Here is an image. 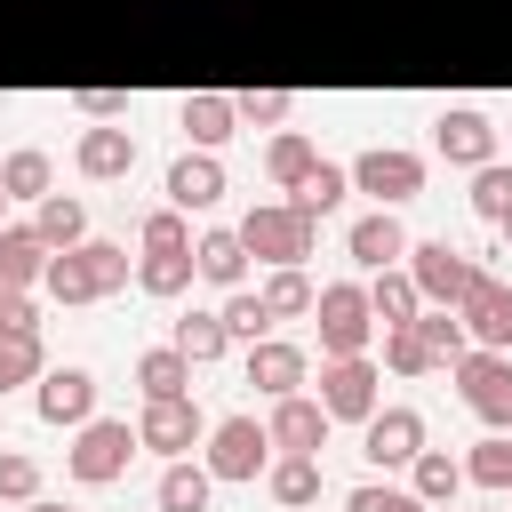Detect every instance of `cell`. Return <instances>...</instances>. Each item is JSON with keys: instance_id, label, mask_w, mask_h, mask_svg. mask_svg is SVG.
<instances>
[{"instance_id": "1", "label": "cell", "mask_w": 512, "mask_h": 512, "mask_svg": "<svg viewBox=\"0 0 512 512\" xmlns=\"http://www.w3.org/2000/svg\"><path fill=\"white\" fill-rule=\"evenodd\" d=\"M128 248H112V240H72V248H48V272H40V288L56 296V304H96V296H112V288H128Z\"/></svg>"}, {"instance_id": "2", "label": "cell", "mask_w": 512, "mask_h": 512, "mask_svg": "<svg viewBox=\"0 0 512 512\" xmlns=\"http://www.w3.org/2000/svg\"><path fill=\"white\" fill-rule=\"evenodd\" d=\"M232 232H240V248H248L256 264H304V256H312V216L288 208V200H256Z\"/></svg>"}, {"instance_id": "3", "label": "cell", "mask_w": 512, "mask_h": 512, "mask_svg": "<svg viewBox=\"0 0 512 512\" xmlns=\"http://www.w3.org/2000/svg\"><path fill=\"white\" fill-rule=\"evenodd\" d=\"M312 320H320V360L368 352V336H376V312H368V288H360V280H328V288H312Z\"/></svg>"}, {"instance_id": "4", "label": "cell", "mask_w": 512, "mask_h": 512, "mask_svg": "<svg viewBox=\"0 0 512 512\" xmlns=\"http://www.w3.org/2000/svg\"><path fill=\"white\" fill-rule=\"evenodd\" d=\"M384 376H376V360L368 352H344V360H320V408H328V424H368L376 408H384V392H376Z\"/></svg>"}, {"instance_id": "5", "label": "cell", "mask_w": 512, "mask_h": 512, "mask_svg": "<svg viewBox=\"0 0 512 512\" xmlns=\"http://www.w3.org/2000/svg\"><path fill=\"white\" fill-rule=\"evenodd\" d=\"M448 376H456V392H464V408L480 416V424H496V432H512V352H464V360H448Z\"/></svg>"}, {"instance_id": "6", "label": "cell", "mask_w": 512, "mask_h": 512, "mask_svg": "<svg viewBox=\"0 0 512 512\" xmlns=\"http://www.w3.org/2000/svg\"><path fill=\"white\" fill-rule=\"evenodd\" d=\"M128 456H136V424H120V416H88L64 464H72V480H80V488H104V480H120V472H128Z\"/></svg>"}, {"instance_id": "7", "label": "cell", "mask_w": 512, "mask_h": 512, "mask_svg": "<svg viewBox=\"0 0 512 512\" xmlns=\"http://www.w3.org/2000/svg\"><path fill=\"white\" fill-rule=\"evenodd\" d=\"M472 272H480V264H472L464 248H448V240H408V280H416L424 304H448V312H456L464 288H472Z\"/></svg>"}, {"instance_id": "8", "label": "cell", "mask_w": 512, "mask_h": 512, "mask_svg": "<svg viewBox=\"0 0 512 512\" xmlns=\"http://www.w3.org/2000/svg\"><path fill=\"white\" fill-rule=\"evenodd\" d=\"M208 440V416L192 408V392H152L144 416H136V448H160V456H184Z\"/></svg>"}, {"instance_id": "9", "label": "cell", "mask_w": 512, "mask_h": 512, "mask_svg": "<svg viewBox=\"0 0 512 512\" xmlns=\"http://www.w3.org/2000/svg\"><path fill=\"white\" fill-rule=\"evenodd\" d=\"M216 480H256L264 464H272V432L256 424V416H224V424H208V456H200Z\"/></svg>"}, {"instance_id": "10", "label": "cell", "mask_w": 512, "mask_h": 512, "mask_svg": "<svg viewBox=\"0 0 512 512\" xmlns=\"http://www.w3.org/2000/svg\"><path fill=\"white\" fill-rule=\"evenodd\" d=\"M352 184H360V192H376V208H400V200H416V192H424V160H416V152H400V144H368V152L352 160Z\"/></svg>"}, {"instance_id": "11", "label": "cell", "mask_w": 512, "mask_h": 512, "mask_svg": "<svg viewBox=\"0 0 512 512\" xmlns=\"http://www.w3.org/2000/svg\"><path fill=\"white\" fill-rule=\"evenodd\" d=\"M456 320H464V336H472L480 352H512V288H504L496 272H472Z\"/></svg>"}, {"instance_id": "12", "label": "cell", "mask_w": 512, "mask_h": 512, "mask_svg": "<svg viewBox=\"0 0 512 512\" xmlns=\"http://www.w3.org/2000/svg\"><path fill=\"white\" fill-rule=\"evenodd\" d=\"M264 432H272L280 456H320V448H328V408H320L312 392H280L272 416H264Z\"/></svg>"}, {"instance_id": "13", "label": "cell", "mask_w": 512, "mask_h": 512, "mask_svg": "<svg viewBox=\"0 0 512 512\" xmlns=\"http://www.w3.org/2000/svg\"><path fill=\"white\" fill-rule=\"evenodd\" d=\"M416 448H424V416H416V408H376V416L360 424V456H368L376 472H400Z\"/></svg>"}, {"instance_id": "14", "label": "cell", "mask_w": 512, "mask_h": 512, "mask_svg": "<svg viewBox=\"0 0 512 512\" xmlns=\"http://www.w3.org/2000/svg\"><path fill=\"white\" fill-rule=\"evenodd\" d=\"M304 376H312L304 344H288V336H256V344H248V384H256L264 400H280V392H304Z\"/></svg>"}, {"instance_id": "15", "label": "cell", "mask_w": 512, "mask_h": 512, "mask_svg": "<svg viewBox=\"0 0 512 512\" xmlns=\"http://www.w3.org/2000/svg\"><path fill=\"white\" fill-rule=\"evenodd\" d=\"M432 144H440V160H456V168H480V160H496V128H488L472 104H448V112L432 120Z\"/></svg>"}, {"instance_id": "16", "label": "cell", "mask_w": 512, "mask_h": 512, "mask_svg": "<svg viewBox=\"0 0 512 512\" xmlns=\"http://www.w3.org/2000/svg\"><path fill=\"white\" fill-rule=\"evenodd\" d=\"M32 408H40L48 424H88V416H96V376H88V368H40Z\"/></svg>"}, {"instance_id": "17", "label": "cell", "mask_w": 512, "mask_h": 512, "mask_svg": "<svg viewBox=\"0 0 512 512\" xmlns=\"http://www.w3.org/2000/svg\"><path fill=\"white\" fill-rule=\"evenodd\" d=\"M216 200H224V160L192 144V152L168 168V208H184V216H192V208H216Z\"/></svg>"}, {"instance_id": "18", "label": "cell", "mask_w": 512, "mask_h": 512, "mask_svg": "<svg viewBox=\"0 0 512 512\" xmlns=\"http://www.w3.org/2000/svg\"><path fill=\"white\" fill-rule=\"evenodd\" d=\"M344 248H352V264L384 272V264H400V256H408V232H400V216H392V208H368V216L344 232Z\"/></svg>"}, {"instance_id": "19", "label": "cell", "mask_w": 512, "mask_h": 512, "mask_svg": "<svg viewBox=\"0 0 512 512\" xmlns=\"http://www.w3.org/2000/svg\"><path fill=\"white\" fill-rule=\"evenodd\" d=\"M72 160H80V176H88V184H120V176L136 168V136H128V128H88Z\"/></svg>"}, {"instance_id": "20", "label": "cell", "mask_w": 512, "mask_h": 512, "mask_svg": "<svg viewBox=\"0 0 512 512\" xmlns=\"http://www.w3.org/2000/svg\"><path fill=\"white\" fill-rule=\"evenodd\" d=\"M48 272V240L32 224H0V288H40Z\"/></svg>"}, {"instance_id": "21", "label": "cell", "mask_w": 512, "mask_h": 512, "mask_svg": "<svg viewBox=\"0 0 512 512\" xmlns=\"http://www.w3.org/2000/svg\"><path fill=\"white\" fill-rule=\"evenodd\" d=\"M464 488V456H448V448H416L408 456V496L416 504H448Z\"/></svg>"}, {"instance_id": "22", "label": "cell", "mask_w": 512, "mask_h": 512, "mask_svg": "<svg viewBox=\"0 0 512 512\" xmlns=\"http://www.w3.org/2000/svg\"><path fill=\"white\" fill-rule=\"evenodd\" d=\"M192 272L216 280V288H240V280H248V248H240V232H200V240H192Z\"/></svg>"}, {"instance_id": "23", "label": "cell", "mask_w": 512, "mask_h": 512, "mask_svg": "<svg viewBox=\"0 0 512 512\" xmlns=\"http://www.w3.org/2000/svg\"><path fill=\"white\" fill-rule=\"evenodd\" d=\"M368 312H376V328H400V320H416V312H424V296H416L408 264H384V272L368 280Z\"/></svg>"}, {"instance_id": "24", "label": "cell", "mask_w": 512, "mask_h": 512, "mask_svg": "<svg viewBox=\"0 0 512 512\" xmlns=\"http://www.w3.org/2000/svg\"><path fill=\"white\" fill-rule=\"evenodd\" d=\"M176 120H184V136H192L200 152H216V144H224V136L240 128L232 96H208V88H200V96H184V112H176Z\"/></svg>"}, {"instance_id": "25", "label": "cell", "mask_w": 512, "mask_h": 512, "mask_svg": "<svg viewBox=\"0 0 512 512\" xmlns=\"http://www.w3.org/2000/svg\"><path fill=\"white\" fill-rule=\"evenodd\" d=\"M208 496H216V472L168 456V472H160V512H208Z\"/></svg>"}, {"instance_id": "26", "label": "cell", "mask_w": 512, "mask_h": 512, "mask_svg": "<svg viewBox=\"0 0 512 512\" xmlns=\"http://www.w3.org/2000/svg\"><path fill=\"white\" fill-rule=\"evenodd\" d=\"M136 288L144 296H184L192 288V248H144L136 256Z\"/></svg>"}, {"instance_id": "27", "label": "cell", "mask_w": 512, "mask_h": 512, "mask_svg": "<svg viewBox=\"0 0 512 512\" xmlns=\"http://www.w3.org/2000/svg\"><path fill=\"white\" fill-rule=\"evenodd\" d=\"M48 184H56V168H48L40 144H24V152L0 160V192H8V200H48Z\"/></svg>"}, {"instance_id": "28", "label": "cell", "mask_w": 512, "mask_h": 512, "mask_svg": "<svg viewBox=\"0 0 512 512\" xmlns=\"http://www.w3.org/2000/svg\"><path fill=\"white\" fill-rule=\"evenodd\" d=\"M224 344H232V328H224V312H184V320H176V352H184L192 368H208V360H224Z\"/></svg>"}, {"instance_id": "29", "label": "cell", "mask_w": 512, "mask_h": 512, "mask_svg": "<svg viewBox=\"0 0 512 512\" xmlns=\"http://www.w3.org/2000/svg\"><path fill=\"white\" fill-rule=\"evenodd\" d=\"M264 488H272V504H320V456H280V464H264Z\"/></svg>"}, {"instance_id": "30", "label": "cell", "mask_w": 512, "mask_h": 512, "mask_svg": "<svg viewBox=\"0 0 512 512\" xmlns=\"http://www.w3.org/2000/svg\"><path fill=\"white\" fill-rule=\"evenodd\" d=\"M344 192H352V168H336V160H312V176L296 184V200H288V208H304V216L320 224V216H328Z\"/></svg>"}, {"instance_id": "31", "label": "cell", "mask_w": 512, "mask_h": 512, "mask_svg": "<svg viewBox=\"0 0 512 512\" xmlns=\"http://www.w3.org/2000/svg\"><path fill=\"white\" fill-rule=\"evenodd\" d=\"M32 232H40L48 248H72V240H88V208H80L72 192H48L40 216H32Z\"/></svg>"}, {"instance_id": "32", "label": "cell", "mask_w": 512, "mask_h": 512, "mask_svg": "<svg viewBox=\"0 0 512 512\" xmlns=\"http://www.w3.org/2000/svg\"><path fill=\"white\" fill-rule=\"evenodd\" d=\"M256 296H264L272 320H304V312H312V280H304V264H272V280H264Z\"/></svg>"}, {"instance_id": "33", "label": "cell", "mask_w": 512, "mask_h": 512, "mask_svg": "<svg viewBox=\"0 0 512 512\" xmlns=\"http://www.w3.org/2000/svg\"><path fill=\"white\" fill-rule=\"evenodd\" d=\"M384 368H392V376H432V368H440L416 320H400V328H384Z\"/></svg>"}, {"instance_id": "34", "label": "cell", "mask_w": 512, "mask_h": 512, "mask_svg": "<svg viewBox=\"0 0 512 512\" xmlns=\"http://www.w3.org/2000/svg\"><path fill=\"white\" fill-rule=\"evenodd\" d=\"M136 384H144V400H152V392H192V360H184L176 344H152V352L136 360Z\"/></svg>"}, {"instance_id": "35", "label": "cell", "mask_w": 512, "mask_h": 512, "mask_svg": "<svg viewBox=\"0 0 512 512\" xmlns=\"http://www.w3.org/2000/svg\"><path fill=\"white\" fill-rule=\"evenodd\" d=\"M312 160H320V152H312V136H296V128H280V136H272V152H264L272 184H288V192H296V184L312 176Z\"/></svg>"}, {"instance_id": "36", "label": "cell", "mask_w": 512, "mask_h": 512, "mask_svg": "<svg viewBox=\"0 0 512 512\" xmlns=\"http://www.w3.org/2000/svg\"><path fill=\"white\" fill-rule=\"evenodd\" d=\"M416 328H424V344H432V360H440V368L472 352V336H464V320H456L448 304H424V312H416Z\"/></svg>"}, {"instance_id": "37", "label": "cell", "mask_w": 512, "mask_h": 512, "mask_svg": "<svg viewBox=\"0 0 512 512\" xmlns=\"http://www.w3.org/2000/svg\"><path fill=\"white\" fill-rule=\"evenodd\" d=\"M464 480H480V488H512V432H488V440H472V456H464Z\"/></svg>"}, {"instance_id": "38", "label": "cell", "mask_w": 512, "mask_h": 512, "mask_svg": "<svg viewBox=\"0 0 512 512\" xmlns=\"http://www.w3.org/2000/svg\"><path fill=\"white\" fill-rule=\"evenodd\" d=\"M504 208H512V168H504V160H480V168H472V216L496 224Z\"/></svg>"}, {"instance_id": "39", "label": "cell", "mask_w": 512, "mask_h": 512, "mask_svg": "<svg viewBox=\"0 0 512 512\" xmlns=\"http://www.w3.org/2000/svg\"><path fill=\"white\" fill-rule=\"evenodd\" d=\"M40 376V336H0V392Z\"/></svg>"}, {"instance_id": "40", "label": "cell", "mask_w": 512, "mask_h": 512, "mask_svg": "<svg viewBox=\"0 0 512 512\" xmlns=\"http://www.w3.org/2000/svg\"><path fill=\"white\" fill-rule=\"evenodd\" d=\"M232 112H240V128H280L288 120V88H248V96H232Z\"/></svg>"}, {"instance_id": "41", "label": "cell", "mask_w": 512, "mask_h": 512, "mask_svg": "<svg viewBox=\"0 0 512 512\" xmlns=\"http://www.w3.org/2000/svg\"><path fill=\"white\" fill-rule=\"evenodd\" d=\"M224 328H232V336H248V344H256V336H272V312H264V296H256V288H232V304H224Z\"/></svg>"}, {"instance_id": "42", "label": "cell", "mask_w": 512, "mask_h": 512, "mask_svg": "<svg viewBox=\"0 0 512 512\" xmlns=\"http://www.w3.org/2000/svg\"><path fill=\"white\" fill-rule=\"evenodd\" d=\"M0 496H8V504H32V496H40V464H32L24 448H0Z\"/></svg>"}, {"instance_id": "43", "label": "cell", "mask_w": 512, "mask_h": 512, "mask_svg": "<svg viewBox=\"0 0 512 512\" xmlns=\"http://www.w3.org/2000/svg\"><path fill=\"white\" fill-rule=\"evenodd\" d=\"M0 336H40V304H32V288H0Z\"/></svg>"}, {"instance_id": "44", "label": "cell", "mask_w": 512, "mask_h": 512, "mask_svg": "<svg viewBox=\"0 0 512 512\" xmlns=\"http://www.w3.org/2000/svg\"><path fill=\"white\" fill-rule=\"evenodd\" d=\"M144 248H192L184 208H152V216H144Z\"/></svg>"}, {"instance_id": "45", "label": "cell", "mask_w": 512, "mask_h": 512, "mask_svg": "<svg viewBox=\"0 0 512 512\" xmlns=\"http://www.w3.org/2000/svg\"><path fill=\"white\" fill-rule=\"evenodd\" d=\"M400 504H408V488H392V480H360L344 496V512H400Z\"/></svg>"}, {"instance_id": "46", "label": "cell", "mask_w": 512, "mask_h": 512, "mask_svg": "<svg viewBox=\"0 0 512 512\" xmlns=\"http://www.w3.org/2000/svg\"><path fill=\"white\" fill-rule=\"evenodd\" d=\"M80 112H88V120H120L128 96H112V88H80Z\"/></svg>"}, {"instance_id": "47", "label": "cell", "mask_w": 512, "mask_h": 512, "mask_svg": "<svg viewBox=\"0 0 512 512\" xmlns=\"http://www.w3.org/2000/svg\"><path fill=\"white\" fill-rule=\"evenodd\" d=\"M496 232H504V256H512V208H504V216H496Z\"/></svg>"}, {"instance_id": "48", "label": "cell", "mask_w": 512, "mask_h": 512, "mask_svg": "<svg viewBox=\"0 0 512 512\" xmlns=\"http://www.w3.org/2000/svg\"><path fill=\"white\" fill-rule=\"evenodd\" d=\"M24 512H72V504H48V496H32V504H24Z\"/></svg>"}, {"instance_id": "49", "label": "cell", "mask_w": 512, "mask_h": 512, "mask_svg": "<svg viewBox=\"0 0 512 512\" xmlns=\"http://www.w3.org/2000/svg\"><path fill=\"white\" fill-rule=\"evenodd\" d=\"M400 512H432V504H416V496H408V504H400Z\"/></svg>"}, {"instance_id": "50", "label": "cell", "mask_w": 512, "mask_h": 512, "mask_svg": "<svg viewBox=\"0 0 512 512\" xmlns=\"http://www.w3.org/2000/svg\"><path fill=\"white\" fill-rule=\"evenodd\" d=\"M0 224H8V192H0Z\"/></svg>"}]
</instances>
